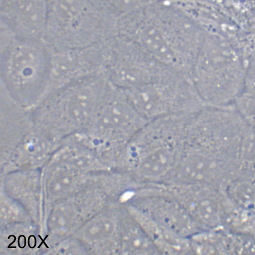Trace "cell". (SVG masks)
<instances>
[{"instance_id":"1","label":"cell","mask_w":255,"mask_h":255,"mask_svg":"<svg viewBox=\"0 0 255 255\" xmlns=\"http://www.w3.org/2000/svg\"><path fill=\"white\" fill-rule=\"evenodd\" d=\"M248 128L247 122L234 105L207 106L193 114L182 158L170 182L225 189L242 172Z\"/></svg>"},{"instance_id":"2","label":"cell","mask_w":255,"mask_h":255,"mask_svg":"<svg viewBox=\"0 0 255 255\" xmlns=\"http://www.w3.org/2000/svg\"><path fill=\"white\" fill-rule=\"evenodd\" d=\"M192 115L169 116L148 122L123 149L116 162L142 183L169 182L182 158L187 125Z\"/></svg>"},{"instance_id":"3","label":"cell","mask_w":255,"mask_h":255,"mask_svg":"<svg viewBox=\"0 0 255 255\" xmlns=\"http://www.w3.org/2000/svg\"><path fill=\"white\" fill-rule=\"evenodd\" d=\"M246 73L245 61L232 44L206 32L190 75L204 104L234 105L245 92Z\"/></svg>"},{"instance_id":"4","label":"cell","mask_w":255,"mask_h":255,"mask_svg":"<svg viewBox=\"0 0 255 255\" xmlns=\"http://www.w3.org/2000/svg\"><path fill=\"white\" fill-rule=\"evenodd\" d=\"M52 51L39 39L14 36L2 43L1 87L16 103L30 110L45 97Z\"/></svg>"},{"instance_id":"5","label":"cell","mask_w":255,"mask_h":255,"mask_svg":"<svg viewBox=\"0 0 255 255\" xmlns=\"http://www.w3.org/2000/svg\"><path fill=\"white\" fill-rule=\"evenodd\" d=\"M112 84L104 72L53 91L30 110L32 120L57 128L89 125Z\"/></svg>"},{"instance_id":"6","label":"cell","mask_w":255,"mask_h":255,"mask_svg":"<svg viewBox=\"0 0 255 255\" xmlns=\"http://www.w3.org/2000/svg\"><path fill=\"white\" fill-rule=\"evenodd\" d=\"M148 122L137 112L125 91L112 85L86 128L99 156L116 161Z\"/></svg>"},{"instance_id":"7","label":"cell","mask_w":255,"mask_h":255,"mask_svg":"<svg viewBox=\"0 0 255 255\" xmlns=\"http://www.w3.org/2000/svg\"><path fill=\"white\" fill-rule=\"evenodd\" d=\"M104 72L111 84L128 90L180 73L157 60L138 44L117 34L105 43Z\"/></svg>"},{"instance_id":"8","label":"cell","mask_w":255,"mask_h":255,"mask_svg":"<svg viewBox=\"0 0 255 255\" xmlns=\"http://www.w3.org/2000/svg\"><path fill=\"white\" fill-rule=\"evenodd\" d=\"M124 91L147 121L169 116L191 115L207 107L190 76L181 73Z\"/></svg>"},{"instance_id":"9","label":"cell","mask_w":255,"mask_h":255,"mask_svg":"<svg viewBox=\"0 0 255 255\" xmlns=\"http://www.w3.org/2000/svg\"><path fill=\"white\" fill-rule=\"evenodd\" d=\"M152 185L158 191L180 204L201 230L222 227L225 190L191 183L168 182Z\"/></svg>"},{"instance_id":"10","label":"cell","mask_w":255,"mask_h":255,"mask_svg":"<svg viewBox=\"0 0 255 255\" xmlns=\"http://www.w3.org/2000/svg\"><path fill=\"white\" fill-rule=\"evenodd\" d=\"M105 44L52 50L51 74L45 96L66 85L104 72Z\"/></svg>"},{"instance_id":"11","label":"cell","mask_w":255,"mask_h":255,"mask_svg":"<svg viewBox=\"0 0 255 255\" xmlns=\"http://www.w3.org/2000/svg\"><path fill=\"white\" fill-rule=\"evenodd\" d=\"M132 207L181 236L190 238L202 230L180 204L158 191L152 184L137 190Z\"/></svg>"},{"instance_id":"12","label":"cell","mask_w":255,"mask_h":255,"mask_svg":"<svg viewBox=\"0 0 255 255\" xmlns=\"http://www.w3.org/2000/svg\"><path fill=\"white\" fill-rule=\"evenodd\" d=\"M130 212L142 226L160 255L193 254L190 238L173 232L132 206Z\"/></svg>"},{"instance_id":"13","label":"cell","mask_w":255,"mask_h":255,"mask_svg":"<svg viewBox=\"0 0 255 255\" xmlns=\"http://www.w3.org/2000/svg\"><path fill=\"white\" fill-rule=\"evenodd\" d=\"M190 240L193 254L238 253V234L222 227L199 231Z\"/></svg>"},{"instance_id":"14","label":"cell","mask_w":255,"mask_h":255,"mask_svg":"<svg viewBox=\"0 0 255 255\" xmlns=\"http://www.w3.org/2000/svg\"><path fill=\"white\" fill-rule=\"evenodd\" d=\"M129 212L130 216L120 225L119 247L122 251L131 254L160 255L142 226Z\"/></svg>"},{"instance_id":"15","label":"cell","mask_w":255,"mask_h":255,"mask_svg":"<svg viewBox=\"0 0 255 255\" xmlns=\"http://www.w3.org/2000/svg\"><path fill=\"white\" fill-rule=\"evenodd\" d=\"M225 190L236 204L255 213V172L242 173Z\"/></svg>"},{"instance_id":"16","label":"cell","mask_w":255,"mask_h":255,"mask_svg":"<svg viewBox=\"0 0 255 255\" xmlns=\"http://www.w3.org/2000/svg\"><path fill=\"white\" fill-rule=\"evenodd\" d=\"M234 105L246 122L255 128V95L244 92Z\"/></svg>"},{"instance_id":"17","label":"cell","mask_w":255,"mask_h":255,"mask_svg":"<svg viewBox=\"0 0 255 255\" xmlns=\"http://www.w3.org/2000/svg\"><path fill=\"white\" fill-rule=\"evenodd\" d=\"M108 8L120 14L134 13L145 3L144 0H102Z\"/></svg>"},{"instance_id":"18","label":"cell","mask_w":255,"mask_h":255,"mask_svg":"<svg viewBox=\"0 0 255 255\" xmlns=\"http://www.w3.org/2000/svg\"><path fill=\"white\" fill-rule=\"evenodd\" d=\"M245 92L255 95V55L246 64Z\"/></svg>"}]
</instances>
